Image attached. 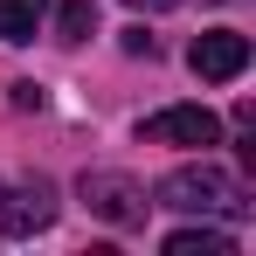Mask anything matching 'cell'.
<instances>
[{
	"mask_svg": "<svg viewBox=\"0 0 256 256\" xmlns=\"http://www.w3.org/2000/svg\"><path fill=\"white\" fill-rule=\"evenodd\" d=\"M76 194H84L90 214H104L111 228H138L146 208H152V201H146V187L125 180V173H84V180H76Z\"/></svg>",
	"mask_w": 256,
	"mask_h": 256,
	"instance_id": "2",
	"label": "cell"
},
{
	"mask_svg": "<svg viewBox=\"0 0 256 256\" xmlns=\"http://www.w3.org/2000/svg\"><path fill=\"white\" fill-rule=\"evenodd\" d=\"M125 7H138V14H166V7H180V0H125Z\"/></svg>",
	"mask_w": 256,
	"mask_h": 256,
	"instance_id": "10",
	"label": "cell"
},
{
	"mask_svg": "<svg viewBox=\"0 0 256 256\" xmlns=\"http://www.w3.org/2000/svg\"><path fill=\"white\" fill-rule=\"evenodd\" d=\"M48 222H56L48 180H0V228H7V236H35Z\"/></svg>",
	"mask_w": 256,
	"mask_h": 256,
	"instance_id": "4",
	"label": "cell"
},
{
	"mask_svg": "<svg viewBox=\"0 0 256 256\" xmlns=\"http://www.w3.org/2000/svg\"><path fill=\"white\" fill-rule=\"evenodd\" d=\"M187 70H194L201 84H228V76H242V70H250V35H236V28L201 35V42L187 48Z\"/></svg>",
	"mask_w": 256,
	"mask_h": 256,
	"instance_id": "5",
	"label": "cell"
},
{
	"mask_svg": "<svg viewBox=\"0 0 256 256\" xmlns=\"http://www.w3.org/2000/svg\"><path fill=\"white\" fill-rule=\"evenodd\" d=\"M14 111H42V84H14Z\"/></svg>",
	"mask_w": 256,
	"mask_h": 256,
	"instance_id": "9",
	"label": "cell"
},
{
	"mask_svg": "<svg viewBox=\"0 0 256 256\" xmlns=\"http://www.w3.org/2000/svg\"><path fill=\"white\" fill-rule=\"evenodd\" d=\"M146 146H201L208 152L214 138H222V118H214L208 104H166V111H152L146 125H138Z\"/></svg>",
	"mask_w": 256,
	"mask_h": 256,
	"instance_id": "3",
	"label": "cell"
},
{
	"mask_svg": "<svg viewBox=\"0 0 256 256\" xmlns=\"http://www.w3.org/2000/svg\"><path fill=\"white\" fill-rule=\"evenodd\" d=\"M90 35H97V14H90V0H62V7H56V42H90Z\"/></svg>",
	"mask_w": 256,
	"mask_h": 256,
	"instance_id": "8",
	"label": "cell"
},
{
	"mask_svg": "<svg viewBox=\"0 0 256 256\" xmlns=\"http://www.w3.org/2000/svg\"><path fill=\"white\" fill-rule=\"evenodd\" d=\"M152 208H180V214H222V222H236V214L250 208L242 201V187L228 180L222 166H180V173H166L160 187H152Z\"/></svg>",
	"mask_w": 256,
	"mask_h": 256,
	"instance_id": "1",
	"label": "cell"
},
{
	"mask_svg": "<svg viewBox=\"0 0 256 256\" xmlns=\"http://www.w3.org/2000/svg\"><path fill=\"white\" fill-rule=\"evenodd\" d=\"M48 0H0V42H35Z\"/></svg>",
	"mask_w": 256,
	"mask_h": 256,
	"instance_id": "7",
	"label": "cell"
},
{
	"mask_svg": "<svg viewBox=\"0 0 256 256\" xmlns=\"http://www.w3.org/2000/svg\"><path fill=\"white\" fill-rule=\"evenodd\" d=\"M166 256H236V236L228 228H173Z\"/></svg>",
	"mask_w": 256,
	"mask_h": 256,
	"instance_id": "6",
	"label": "cell"
}]
</instances>
